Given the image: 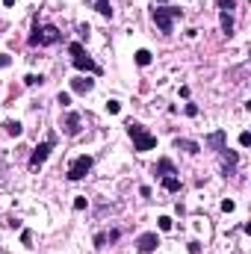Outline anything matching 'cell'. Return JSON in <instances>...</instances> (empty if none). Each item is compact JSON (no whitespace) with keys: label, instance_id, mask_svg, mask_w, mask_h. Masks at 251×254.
<instances>
[{"label":"cell","instance_id":"1","mask_svg":"<svg viewBox=\"0 0 251 254\" xmlns=\"http://www.w3.org/2000/svg\"><path fill=\"white\" fill-rule=\"evenodd\" d=\"M124 127H127V136L133 139V151H139V154H142V151H154V148H157V136H154V133H148V130L142 127L139 121H127Z\"/></svg>","mask_w":251,"mask_h":254},{"label":"cell","instance_id":"2","mask_svg":"<svg viewBox=\"0 0 251 254\" xmlns=\"http://www.w3.org/2000/svg\"><path fill=\"white\" fill-rule=\"evenodd\" d=\"M59 39H62V33L53 24H33V33H30L27 45L30 48H45V45H56Z\"/></svg>","mask_w":251,"mask_h":254},{"label":"cell","instance_id":"3","mask_svg":"<svg viewBox=\"0 0 251 254\" xmlns=\"http://www.w3.org/2000/svg\"><path fill=\"white\" fill-rule=\"evenodd\" d=\"M68 53H71V62H74L77 71H89V74H100V65L86 53V48L80 42H71L68 45Z\"/></svg>","mask_w":251,"mask_h":254},{"label":"cell","instance_id":"4","mask_svg":"<svg viewBox=\"0 0 251 254\" xmlns=\"http://www.w3.org/2000/svg\"><path fill=\"white\" fill-rule=\"evenodd\" d=\"M151 18H154V24L160 27V33H171V30H174V21L184 18V9H177V6H157V9L151 12Z\"/></svg>","mask_w":251,"mask_h":254},{"label":"cell","instance_id":"5","mask_svg":"<svg viewBox=\"0 0 251 254\" xmlns=\"http://www.w3.org/2000/svg\"><path fill=\"white\" fill-rule=\"evenodd\" d=\"M53 145H56V136H48L42 145H35V148H33V154H30V169H33V171H39V169L45 166V160H48L50 151H53Z\"/></svg>","mask_w":251,"mask_h":254},{"label":"cell","instance_id":"6","mask_svg":"<svg viewBox=\"0 0 251 254\" xmlns=\"http://www.w3.org/2000/svg\"><path fill=\"white\" fill-rule=\"evenodd\" d=\"M92 166H95V160H92L89 154H83V157H77L74 163L68 166V174H65V177H68V180H83V177L92 171Z\"/></svg>","mask_w":251,"mask_h":254},{"label":"cell","instance_id":"7","mask_svg":"<svg viewBox=\"0 0 251 254\" xmlns=\"http://www.w3.org/2000/svg\"><path fill=\"white\" fill-rule=\"evenodd\" d=\"M204 145H210L216 154H222L225 148H228V130H216V133H210L207 139H204Z\"/></svg>","mask_w":251,"mask_h":254},{"label":"cell","instance_id":"8","mask_svg":"<svg viewBox=\"0 0 251 254\" xmlns=\"http://www.w3.org/2000/svg\"><path fill=\"white\" fill-rule=\"evenodd\" d=\"M157 245H160V239H157V234H154V231L142 234V237L136 239V248H139L142 254H151V251H157Z\"/></svg>","mask_w":251,"mask_h":254},{"label":"cell","instance_id":"9","mask_svg":"<svg viewBox=\"0 0 251 254\" xmlns=\"http://www.w3.org/2000/svg\"><path fill=\"white\" fill-rule=\"evenodd\" d=\"M219 157H222V171H225V177H228V174H234V171H236V166H239V154H236V151H231V148H225Z\"/></svg>","mask_w":251,"mask_h":254},{"label":"cell","instance_id":"10","mask_svg":"<svg viewBox=\"0 0 251 254\" xmlns=\"http://www.w3.org/2000/svg\"><path fill=\"white\" fill-rule=\"evenodd\" d=\"M154 174H160V177H168V174H177V169H174V163H171L168 157H163V160H157V166H154Z\"/></svg>","mask_w":251,"mask_h":254},{"label":"cell","instance_id":"11","mask_svg":"<svg viewBox=\"0 0 251 254\" xmlns=\"http://www.w3.org/2000/svg\"><path fill=\"white\" fill-rule=\"evenodd\" d=\"M71 89H74L77 95H89V92L95 89V80H89V77H77V80H71Z\"/></svg>","mask_w":251,"mask_h":254},{"label":"cell","instance_id":"12","mask_svg":"<svg viewBox=\"0 0 251 254\" xmlns=\"http://www.w3.org/2000/svg\"><path fill=\"white\" fill-rule=\"evenodd\" d=\"M62 127H65L68 136H77V133H80V116H77V113H68V119H65Z\"/></svg>","mask_w":251,"mask_h":254},{"label":"cell","instance_id":"13","mask_svg":"<svg viewBox=\"0 0 251 254\" xmlns=\"http://www.w3.org/2000/svg\"><path fill=\"white\" fill-rule=\"evenodd\" d=\"M174 148H177V151L198 154V151H201V145H198V142H192V139H174Z\"/></svg>","mask_w":251,"mask_h":254},{"label":"cell","instance_id":"14","mask_svg":"<svg viewBox=\"0 0 251 254\" xmlns=\"http://www.w3.org/2000/svg\"><path fill=\"white\" fill-rule=\"evenodd\" d=\"M89 3H92L103 18H113V3H110V0H89Z\"/></svg>","mask_w":251,"mask_h":254},{"label":"cell","instance_id":"15","mask_svg":"<svg viewBox=\"0 0 251 254\" xmlns=\"http://www.w3.org/2000/svg\"><path fill=\"white\" fill-rule=\"evenodd\" d=\"M163 189H166V192H181V177H177V174L163 177Z\"/></svg>","mask_w":251,"mask_h":254},{"label":"cell","instance_id":"16","mask_svg":"<svg viewBox=\"0 0 251 254\" xmlns=\"http://www.w3.org/2000/svg\"><path fill=\"white\" fill-rule=\"evenodd\" d=\"M118 237H121L118 231H110V234H98V237H95V245H98V248H103L106 242H116Z\"/></svg>","mask_w":251,"mask_h":254},{"label":"cell","instance_id":"17","mask_svg":"<svg viewBox=\"0 0 251 254\" xmlns=\"http://www.w3.org/2000/svg\"><path fill=\"white\" fill-rule=\"evenodd\" d=\"M219 24H222V33L225 35H234V18H231V12H222L219 15Z\"/></svg>","mask_w":251,"mask_h":254},{"label":"cell","instance_id":"18","mask_svg":"<svg viewBox=\"0 0 251 254\" xmlns=\"http://www.w3.org/2000/svg\"><path fill=\"white\" fill-rule=\"evenodd\" d=\"M3 130H6L9 136H21V133H24V124H21V121H12V119H6V121H3Z\"/></svg>","mask_w":251,"mask_h":254},{"label":"cell","instance_id":"19","mask_svg":"<svg viewBox=\"0 0 251 254\" xmlns=\"http://www.w3.org/2000/svg\"><path fill=\"white\" fill-rule=\"evenodd\" d=\"M136 65H142V68H145V65H151V51H145V48H142V51H136Z\"/></svg>","mask_w":251,"mask_h":254},{"label":"cell","instance_id":"20","mask_svg":"<svg viewBox=\"0 0 251 254\" xmlns=\"http://www.w3.org/2000/svg\"><path fill=\"white\" fill-rule=\"evenodd\" d=\"M106 113H110V116H118V113H121V103H118V101H106Z\"/></svg>","mask_w":251,"mask_h":254},{"label":"cell","instance_id":"21","mask_svg":"<svg viewBox=\"0 0 251 254\" xmlns=\"http://www.w3.org/2000/svg\"><path fill=\"white\" fill-rule=\"evenodd\" d=\"M24 83H27V86H35V83H45V77H42V74H27Z\"/></svg>","mask_w":251,"mask_h":254},{"label":"cell","instance_id":"22","mask_svg":"<svg viewBox=\"0 0 251 254\" xmlns=\"http://www.w3.org/2000/svg\"><path fill=\"white\" fill-rule=\"evenodd\" d=\"M157 225H160V231H171V219H168V216H160V219H157Z\"/></svg>","mask_w":251,"mask_h":254},{"label":"cell","instance_id":"23","mask_svg":"<svg viewBox=\"0 0 251 254\" xmlns=\"http://www.w3.org/2000/svg\"><path fill=\"white\" fill-rule=\"evenodd\" d=\"M219 9H222V12H231V9H236V0H219Z\"/></svg>","mask_w":251,"mask_h":254},{"label":"cell","instance_id":"24","mask_svg":"<svg viewBox=\"0 0 251 254\" xmlns=\"http://www.w3.org/2000/svg\"><path fill=\"white\" fill-rule=\"evenodd\" d=\"M239 145H242V148H248V145H251V133H248V130L239 133Z\"/></svg>","mask_w":251,"mask_h":254},{"label":"cell","instance_id":"25","mask_svg":"<svg viewBox=\"0 0 251 254\" xmlns=\"http://www.w3.org/2000/svg\"><path fill=\"white\" fill-rule=\"evenodd\" d=\"M56 103L68 106V103H71V95H68V92H59V95H56Z\"/></svg>","mask_w":251,"mask_h":254},{"label":"cell","instance_id":"26","mask_svg":"<svg viewBox=\"0 0 251 254\" xmlns=\"http://www.w3.org/2000/svg\"><path fill=\"white\" fill-rule=\"evenodd\" d=\"M222 210H225V213H234V210H236V204H234L231 198H225V201H222Z\"/></svg>","mask_w":251,"mask_h":254},{"label":"cell","instance_id":"27","mask_svg":"<svg viewBox=\"0 0 251 254\" xmlns=\"http://www.w3.org/2000/svg\"><path fill=\"white\" fill-rule=\"evenodd\" d=\"M12 65V59H9V53H0V68H9Z\"/></svg>","mask_w":251,"mask_h":254},{"label":"cell","instance_id":"28","mask_svg":"<svg viewBox=\"0 0 251 254\" xmlns=\"http://www.w3.org/2000/svg\"><path fill=\"white\" fill-rule=\"evenodd\" d=\"M86 204H89L86 198H74V210H86Z\"/></svg>","mask_w":251,"mask_h":254},{"label":"cell","instance_id":"29","mask_svg":"<svg viewBox=\"0 0 251 254\" xmlns=\"http://www.w3.org/2000/svg\"><path fill=\"white\" fill-rule=\"evenodd\" d=\"M21 242H24V245H30V242H33V234H30V231H24V234H21Z\"/></svg>","mask_w":251,"mask_h":254}]
</instances>
